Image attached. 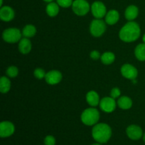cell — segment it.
Wrapping results in <instances>:
<instances>
[{
	"label": "cell",
	"instance_id": "obj_1",
	"mask_svg": "<svg viewBox=\"0 0 145 145\" xmlns=\"http://www.w3.org/2000/svg\"><path fill=\"white\" fill-rule=\"evenodd\" d=\"M141 29L137 23L128 21L123 25L119 32V38L125 42H131L137 40L140 36Z\"/></svg>",
	"mask_w": 145,
	"mask_h": 145
},
{
	"label": "cell",
	"instance_id": "obj_2",
	"mask_svg": "<svg viewBox=\"0 0 145 145\" xmlns=\"http://www.w3.org/2000/svg\"><path fill=\"white\" fill-rule=\"evenodd\" d=\"M112 135V130L106 123H97L92 129V137L98 143H106Z\"/></svg>",
	"mask_w": 145,
	"mask_h": 145
},
{
	"label": "cell",
	"instance_id": "obj_3",
	"mask_svg": "<svg viewBox=\"0 0 145 145\" xmlns=\"http://www.w3.org/2000/svg\"><path fill=\"white\" fill-rule=\"evenodd\" d=\"M100 118V113L95 107L86 108L82 112L81 120L84 125L87 126L95 125L97 124Z\"/></svg>",
	"mask_w": 145,
	"mask_h": 145
},
{
	"label": "cell",
	"instance_id": "obj_4",
	"mask_svg": "<svg viewBox=\"0 0 145 145\" xmlns=\"http://www.w3.org/2000/svg\"><path fill=\"white\" fill-rule=\"evenodd\" d=\"M22 32L16 28H10L4 30L2 33V38L8 43H16L19 42L22 38Z\"/></svg>",
	"mask_w": 145,
	"mask_h": 145
},
{
	"label": "cell",
	"instance_id": "obj_5",
	"mask_svg": "<svg viewBox=\"0 0 145 145\" xmlns=\"http://www.w3.org/2000/svg\"><path fill=\"white\" fill-rule=\"evenodd\" d=\"M72 8L76 15L83 16L89 12L91 6L86 0H74Z\"/></svg>",
	"mask_w": 145,
	"mask_h": 145
},
{
	"label": "cell",
	"instance_id": "obj_6",
	"mask_svg": "<svg viewBox=\"0 0 145 145\" xmlns=\"http://www.w3.org/2000/svg\"><path fill=\"white\" fill-rule=\"evenodd\" d=\"M106 30V23L99 18H95L90 24V33L93 36L100 37Z\"/></svg>",
	"mask_w": 145,
	"mask_h": 145
},
{
	"label": "cell",
	"instance_id": "obj_7",
	"mask_svg": "<svg viewBox=\"0 0 145 145\" xmlns=\"http://www.w3.org/2000/svg\"><path fill=\"white\" fill-rule=\"evenodd\" d=\"M91 11L92 15L94 16L95 18H99L101 19L103 17L106 16L107 14V9L103 2L100 1H96L91 6Z\"/></svg>",
	"mask_w": 145,
	"mask_h": 145
},
{
	"label": "cell",
	"instance_id": "obj_8",
	"mask_svg": "<svg viewBox=\"0 0 145 145\" xmlns=\"http://www.w3.org/2000/svg\"><path fill=\"white\" fill-rule=\"evenodd\" d=\"M116 105H117V103L111 96L103 98L100 101V103H99L100 108L103 112L107 113H110L116 110Z\"/></svg>",
	"mask_w": 145,
	"mask_h": 145
},
{
	"label": "cell",
	"instance_id": "obj_9",
	"mask_svg": "<svg viewBox=\"0 0 145 145\" xmlns=\"http://www.w3.org/2000/svg\"><path fill=\"white\" fill-rule=\"evenodd\" d=\"M122 75L125 78L130 80H134L136 79L138 75V71L135 67L133 65H130V64H125L121 67L120 69Z\"/></svg>",
	"mask_w": 145,
	"mask_h": 145
},
{
	"label": "cell",
	"instance_id": "obj_10",
	"mask_svg": "<svg viewBox=\"0 0 145 145\" xmlns=\"http://www.w3.org/2000/svg\"><path fill=\"white\" fill-rule=\"evenodd\" d=\"M15 131L14 125L11 122L3 121L0 123V136L2 138L12 135Z\"/></svg>",
	"mask_w": 145,
	"mask_h": 145
},
{
	"label": "cell",
	"instance_id": "obj_11",
	"mask_svg": "<svg viewBox=\"0 0 145 145\" xmlns=\"http://www.w3.org/2000/svg\"><path fill=\"white\" fill-rule=\"evenodd\" d=\"M126 133L130 139L133 140H138L143 136V131L141 127L136 125H131L126 129Z\"/></svg>",
	"mask_w": 145,
	"mask_h": 145
},
{
	"label": "cell",
	"instance_id": "obj_12",
	"mask_svg": "<svg viewBox=\"0 0 145 145\" xmlns=\"http://www.w3.org/2000/svg\"><path fill=\"white\" fill-rule=\"evenodd\" d=\"M47 83L50 85H55L59 84L62 79V74L58 70H51L47 72L45 77Z\"/></svg>",
	"mask_w": 145,
	"mask_h": 145
},
{
	"label": "cell",
	"instance_id": "obj_13",
	"mask_svg": "<svg viewBox=\"0 0 145 145\" xmlns=\"http://www.w3.org/2000/svg\"><path fill=\"white\" fill-rule=\"evenodd\" d=\"M15 16V12L14 9L11 7L8 6H4L1 7L0 9V18L3 21L5 22H8L11 20L14 19Z\"/></svg>",
	"mask_w": 145,
	"mask_h": 145
},
{
	"label": "cell",
	"instance_id": "obj_14",
	"mask_svg": "<svg viewBox=\"0 0 145 145\" xmlns=\"http://www.w3.org/2000/svg\"><path fill=\"white\" fill-rule=\"evenodd\" d=\"M86 100L88 104L91 107H96L100 103V98L97 92L95 91H90L86 95Z\"/></svg>",
	"mask_w": 145,
	"mask_h": 145
},
{
	"label": "cell",
	"instance_id": "obj_15",
	"mask_svg": "<svg viewBox=\"0 0 145 145\" xmlns=\"http://www.w3.org/2000/svg\"><path fill=\"white\" fill-rule=\"evenodd\" d=\"M31 49H32V45L31 40L28 38L24 37L20 40L18 42V50L21 53L26 55L31 52Z\"/></svg>",
	"mask_w": 145,
	"mask_h": 145
},
{
	"label": "cell",
	"instance_id": "obj_16",
	"mask_svg": "<svg viewBox=\"0 0 145 145\" xmlns=\"http://www.w3.org/2000/svg\"><path fill=\"white\" fill-rule=\"evenodd\" d=\"M120 18V14L119 12L116 9H111L108 11L105 16V21L108 25H114Z\"/></svg>",
	"mask_w": 145,
	"mask_h": 145
},
{
	"label": "cell",
	"instance_id": "obj_17",
	"mask_svg": "<svg viewBox=\"0 0 145 145\" xmlns=\"http://www.w3.org/2000/svg\"><path fill=\"white\" fill-rule=\"evenodd\" d=\"M139 14V8L135 5H130L127 7L125 11V17L129 21L135 19Z\"/></svg>",
	"mask_w": 145,
	"mask_h": 145
},
{
	"label": "cell",
	"instance_id": "obj_18",
	"mask_svg": "<svg viewBox=\"0 0 145 145\" xmlns=\"http://www.w3.org/2000/svg\"><path fill=\"white\" fill-rule=\"evenodd\" d=\"M117 105L120 108L123 109V110H127L133 106V101L128 96H121L118 100Z\"/></svg>",
	"mask_w": 145,
	"mask_h": 145
},
{
	"label": "cell",
	"instance_id": "obj_19",
	"mask_svg": "<svg viewBox=\"0 0 145 145\" xmlns=\"http://www.w3.org/2000/svg\"><path fill=\"white\" fill-rule=\"evenodd\" d=\"M46 13L50 17H55L58 14L59 11V6L58 5L57 3H55L52 1V2L48 3L47 5L46 8Z\"/></svg>",
	"mask_w": 145,
	"mask_h": 145
},
{
	"label": "cell",
	"instance_id": "obj_20",
	"mask_svg": "<svg viewBox=\"0 0 145 145\" xmlns=\"http://www.w3.org/2000/svg\"><path fill=\"white\" fill-rule=\"evenodd\" d=\"M135 55L138 60L145 61V43H140L135 49Z\"/></svg>",
	"mask_w": 145,
	"mask_h": 145
},
{
	"label": "cell",
	"instance_id": "obj_21",
	"mask_svg": "<svg viewBox=\"0 0 145 145\" xmlns=\"http://www.w3.org/2000/svg\"><path fill=\"white\" fill-rule=\"evenodd\" d=\"M11 89V82L7 76H1L0 79V91L6 93Z\"/></svg>",
	"mask_w": 145,
	"mask_h": 145
},
{
	"label": "cell",
	"instance_id": "obj_22",
	"mask_svg": "<svg viewBox=\"0 0 145 145\" xmlns=\"http://www.w3.org/2000/svg\"><path fill=\"white\" fill-rule=\"evenodd\" d=\"M36 28L33 25L31 24H28L24 26V28L22 30V35H24L25 38H32L34 35L36 34Z\"/></svg>",
	"mask_w": 145,
	"mask_h": 145
},
{
	"label": "cell",
	"instance_id": "obj_23",
	"mask_svg": "<svg viewBox=\"0 0 145 145\" xmlns=\"http://www.w3.org/2000/svg\"><path fill=\"white\" fill-rule=\"evenodd\" d=\"M115 59H116L115 54L111 52H104L101 57V60L104 65H110L114 62Z\"/></svg>",
	"mask_w": 145,
	"mask_h": 145
},
{
	"label": "cell",
	"instance_id": "obj_24",
	"mask_svg": "<svg viewBox=\"0 0 145 145\" xmlns=\"http://www.w3.org/2000/svg\"><path fill=\"white\" fill-rule=\"evenodd\" d=\"M6 74L9 78H15L18 74V69L15 66H10L7 68Z\"/></svg>",
	"mask_w": 145,
	"mask_h": 145
},
{
	"label": "cell",
	"instance_id": "obj_25",
	"mask_svg": "<svg viewBox=\"0 0 145 145\" xmlns=\"http://www.w3.org/2000/svg\"><path fill=\"white\" fill-rule=\"evenodd\" d=\"M34 76H35V78L38 79H45V75H46V73H45V70L43 69H41V68H37L34 70L33 72Z\"/></svg>",
	"mask_w": 145,
	"mask_h": 145
},
{
	"label": "cell",
	"instance_id": "obj_26",
	"mask_svg": "<svg viewBox=\"0 0 145 145\" xmlns=\"http://www.w3.org/2000/svg\"><path fill=\"white\" fill-rule=\"evenodd\" d=\"M73 1V0H57L58 5L62 8H68L69 7H72Z\"/></svg>",
	"mask_w": 145,
	"mask_h": 145
},
{
	"label": "cell",
	"instance_id": "obj_27",
	"mask_svg": "<svg viewBox=\"0 0 145 145\" xmlns=\"http://www.w3.org/2000/svg\"><path fill=\"white\" fill-rule=\"evenodd\" d=\"M56 140L55 138L52 135H48L44 139V144L45 145H55Z\"/></svg>",
	"mask_w": 145,
	"mask_h": 145
},
{
	"label": "cell",
	"instance_id": "obj_28",
	"mask_svg": "<svg viewBox=\"0 0 145 145\" xmlns=\"http://www.w3.org/2000/svg\"><path fill=\"white\" fill-rule=\"evenodd\" d=\"M120 94H121V91H120V89L117 87L113 88L110 91V96L114 99L118 98L120 96Z\"/></svg>",
	"mask_w": 145,
	"mask_h": 145
},
{
	"label": "cell",
	"instance_id": "obj_29",
	"mask_svg": "<svg viewBox=\"0 0 145 145\" xmlns=\"http://www.w3.org/2000/svg\"><path fill=\"white\" fill-rule=\"evenodd\" d=\"M101 55L100 54V52L97 50H93L90 53V57L93 60H97L99 58H101Z\"/></svg>",
	"mask_w": 145,
	"mask_h": 145
},
{
	"label": "cell",
	"instance_id": "obj_30",
	"mask_svg": "<svg viewBox=\"0 0 145 145\" xmlns=\"http://www.w3.org/2000/svg\"><path fill=\"white\" fill-rule=\"evenodd\" d=\"M43 1H45V2L50 3V2H52V1H53V0H43Z\"/></svg>",
	"mask_w": 145,
	"mask_h": 145
},
{
	"label": "cell",
	"instance_id": "obj_31",
	"mask_svg": "<svg viewBox=\"0 0 145 145\" xmlns=\"http://www.w3.org/2000/svg\"><path fill=\"white\" fill-rule=\"evenodd\" d=\"M142 40H143V42L145 43V33L144 34V35H143L142 37Z\"/></svg>",
	"mask_w": 145,
	"mask_h": 145
},
{
	"label": "cell",
	"instance_id": "obj_32",
	"mask_svg": "<svg viewBox=\"0 0 145 145\" xmlns=\"http://www.w3.org/2000/svg\"><path fill=\"white\" fill-rule=\"evenodd\" d=\"M142 139H143V141L145 142V133L144 134H143V136H142Z\"/></svg>",
	"mask_w": 145,
	"mask_h": 145
},
{
	"label": "cell",
	"instance_id": "obj_33",
	"mask_svg": "<svg viewBox=\"0 0 145 145\" xmlns=\"http://www.w3.org/2000/svg\"><path fill=\"white\" fill-rule=\"evenodd\" d=\"M3 5V0H1V3H0V6H1V7H2Z\"/></svg>",
	"mask_w": 145,
	"mask_h": 145
},
{
	"label": "cell",
	"instance_id": "obj_34",
	"mask_svg": "<svg viewBox=\"0 0 145 145\" xmlns=\"http://www.w3.org/2000/svg\"><path fill=\"white\" fill-rule=\"evenodd\" d=\"M92 145H101L100 144V143H96V144H92Z\"/></svg>",
	"mask_w": 145,
	"mask_h": 145
}]
</instances>
